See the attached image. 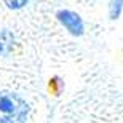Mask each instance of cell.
<instances>
[{
    "instance_id": "277c9868",
    "label": "cell",
    "mask_w": 123,
    "mask_h": 123,
    "mask_svg": "<svg viewBox=\"0 0 123 123\" xmlns=\"http://www.w3.org/2000/svg\"><path fill=\"white\" fill-rule=\"evenodd\" d=\"M123 11V0H110L109 3V18L118 19Z\"/></svg>"
},
{
    "instance_id": "3957f363",
    "label": "cell",
    "mask_w": 123,
    "mask_h": 123,
    "mask_svg": "<svg viewBox=\"0 0 123 123\" xmlns=\"http://www.w3.org/2000/svg\"><path fill=\"white\" fill-rule=\"evenodd\" d=\"M14 48V35L8 29H0V56H8Z\"/></svg>"
},
{
    "instance_id": "7a4b0ae2",
    "label": "cell",
    "mask_w": 123,
    "mask_h": 123,
    "mask_svg": "<svg viewBox=\"0 0 123 123\" xmlns=\"http://www.w3.org/2000/svg\"><path fill=\"white\" fill-rule=\"evenodd\" d=\"M56 18H58V21H59L72 35H75V37L83 35V32H85V24H83L80 14L74 13V11H70V10H59V11L56 13Z\"/></svg>"
},
{
    "instance_id": "6da1fadb",
    "label": "cell",
    "mask_w": 123,
    "mask_h": 123,
    "mask_svg": "<svg viewBox=\"0 0 123 123\" xmlns=\"http://www.w3.org/2000/svg\"><path fill=\"white\" fill-rule=\"evenodd\" d=\"M29 105L11 91H0V123H26Z\"/></svg>"
},
{
    "instance_id": "5b68a950",
    "label": "cell",
    "mask_w": 123,
    "mask_h": 123,
    "mask_svg": "<svg viewBox=\"0 0 123 123\" xmlns=\"http://www.w3.org/2000/svg\"><path fill=\"white\" fill-rule=\"evenodd\" d=\"M29 0H3V3L8 6L10 10H21L27 5Z\"/></svg>"
}]
</instances>
